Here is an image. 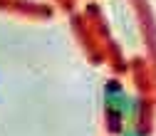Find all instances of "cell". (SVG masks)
I'll list each match as a JSON object with an SVG mask.
<instances>
[{"label": "cell", "mask_w": 156, "mask_h": 136, "mask_svg": "<svg viewBox=\"0 0 156 136\" xmlns=\"http://www.w3.org/2000/svg\"><path fill=\"white\" fill-rule=\"evenodd\" d=\"M126 136H139V134H136V131H126Z\"/></svg>", "instance_id": "6da1fadb"}]
</instances>
